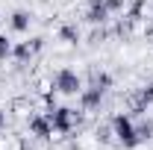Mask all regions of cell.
I'll return each mask as SVG.
<instances>
[{"instance_id": "cell-1", "label": "cell", "mask_w": 153, "mask_h": 150, "mask_svg": "<svg viewBox=\"0 0 153 150\" xmlns=\"http://www.w3.org/2000/svg\"><path fill=\"white\" fill-rule=\"evenodd\" d=\"M112 135H115V141L121 144L124 150H133V147H138L141 141H138V135H135V121H133V115L130 112H118L112 118Z\"/></svg>"}, {"instance_id": "cell-2", "label": "cell", "mask_w": 153, "mask_h": 150, "mask_svg": "<svg viewBox=\"0 0 153 150\" xmlns=\"http://www.w3.org/2000/svg\"><path fill=\"white\" fill-rule=\"evenodd\" d=\"M47 118H50V124H53V132L68 135V132L82 121V112H76V109H71V106H53V109L47 112Z\"/></svg>"}, {"instance_id": "cell-3", "label": "cell", "mask_w": 153, "mask_h": 150, "mask_svg": "<svg viewBox=\"0 0 153 150\" xmlns=\"http://www.w3.org/2000/svg\"><path fill=\"white\" fill-rule=\"evenodd\" d=\"M53 88H56L59 94H79L82 91V76L76 74L74 68H59L56 76H53Z\"/></svg>"}, {"instance_id": "cell-4", "label": "cell", "mask_w": 153, "mask_h": 150, "mask_svg": "<svg viewBox=\"0 0 153 150\" xmlns=\"http://www.w3.org/2000/svg\"><path fill=\"white\" fill-rule=\"evenodd\" d=\"M27 127H30V135H33V138H38V141H47V138L53 135V124H50V118H47V112L30 115Z\"/></svg>"}, {"instance_id": "cell-5", "label": "cell", "mask_w": 153, "mask_h": 150, "mask_svg": "<svg viewBox=\"0 0 153 150\" xmlns=\"http://www.w3.org/2000/svg\"><path fill=\"white\" fill-rule=\"evenodd\" d=\"M109 18H112V12L106 9V0H88L85 21H88L91 27H103V24H109Z\"/></svg>"}, {"instance_id": "cell-6", "label": "cell", "mask_w": 153, "mask_h": 150, "mask_svg": "<svg viewBox=\"0 0 153 150\" xmlns=\"http://www.w3.org/2000/svg\"><path fill=\"white\" fill-rule=\"evenodd\" d=\"M103 88H97V85H82V91H79V106H82V112H94L100 109V103H103Z\"/></svg>"}, {"instance_id": "cell-7", "label": "cell", "mask_w": 153, "mask_h": 150, "mask_svg": "<svg viewBox=\"0 0 153 150\" xmlns=\"http://www.w3.org/2000/svg\"><path fill=\"white\" fill-rule=\"evenodd\" d=\"M150 106H153V79H150V82H144V85L138 88V97H135V106H133V112H130V115H144Z\"/></svg>"}, {"instance_id": "cell-8", "label": "cell", "mask_w": 153, "mask_h": 150, "mask_svg": "<svg viewBox=\"0 0 153 150\" xmlns=\"http://www.w3.org/2000/svg\"><path fill=\"white\" fill-rule=\"evenodd\" d=\"M33 56H36V50L30 47V41H18V44L12 47V59H15L18 65H30Z\"/></svg>"}, {"instance_id": "cell-9", "label": "cell", "mask_w": 153, "mask_h": 150, "mask_svg": "<svg viewBox=\"0 0 153 150\" xmlns=\"http://www.w3.org/2000/svg\"><path fill=\"white\" fill-rule=\"evenodd\" d=\"M30 12H24V9H18V12H12V18H9V27L15 30V33H27L30 30Z\"/></svg>"}, {"instance_id": "cell-10", "label": "cell", "mask_w": 153, "mask_h": 150, "mask_svg": "<svg viewBox=\"0 0 153 150\" xmlns=\"http://www.w3.org/2000/svg\"><path fill=\"white\" fill-rule=\"evenodd\" d=\"M88 85H97V88L109 91V88H112V74H109V71H91V74H88Z\"/></svg>"}, {"instance_id": "cell-11", "label": "cell", "mask_w": 153, "mask_h": 150, "mask_svg": "<svg viewBox=\"0 0 153 150\" xmlns=\"http://www.w3.org/2000/svg\"><path fill=\"white\" fill-rule=\"evenodd\" d=\"M79 30H76L74 24H65V27H59V41H65V44H76L79 41Z\"/></svg>"}, {"instance_id": "cell-12", "label": "cell", "mask_w": 153, "mask_h": 150, "mask_svg": "<svg viewBox=\"0 0 153 150\" xmlns=\"http://www.w3.org/2000/svg\"><path fill=\"white\" fill-rule=\"evenodd\" d=\"M141 15H144V3H141V0H135L133 6L127 9V15H124V18H127V24H138Z\"/></svg>"}, {"instance_id": "cell-13", "label": "cell", "mask_w": 153, "mask_h": 150, "mask_svg": "<svg viewBox=\"0 0 153 150\" xmlns=\"http://www.w3.org/2000/svg\"><path fill=\"white\" fill-rule=\"evenodd\" d=\"M135 135H138V141H147V138H153V121H138L135 124Z\"/></svg>"}, {"instance_id": "cell-14", "label": "cell", "mask_w": 153, "mask_h": 150, "mask_svg": "<svg viewBox=\"0 0 153 150\" xmlns=\"http://www.w3.org/2000/svg\"><path fill=\"white\" fill-rule=\"evenodd\" d=\"M12 47H15V44H12L9 38H6V36H0V62L12 59Z\"/></svg>"}, {"instance_id": "cell-15", "label": "cell", "mask_w": 153, "mask_h": 150, "mask_svg": "<svg viewBox=\"0 0 153 150\" xmlns=\"http://www.w3.org/2000/svg\"><path fill=\"white\" fill-rule=\"evenodd\" d=\"M127 6H130V3H127V0H106V9H109V12H112V15H118V12H124V9H127Z\"/></svg>"}, {"instance_id": "cell-16", "label": "cell", "mask_w": 153, "mask_h": 150, "mask_svg": "<svg viewBox=\"0 0 153 150\" xmlns=\"http://www.w3.org/2000/svg\"><path fill=\"white\" fill-rule=\"evenodd\" d=\"M115 135H112V127H97V141L100 144H109Z\"/></svg>"}, {"instance_id": "cell-17", "label": "cell", "mask_w": 153, "mask_h": 150, "mask_svg": "<svg viewBox=\"0 0 153 150\" xmlns=\"http://www.w3.org/2000/svg\"><path fill=\"white\" fill-rule=\"evenodd\" d=\"M103 38H106V30H94V33L88 36V41H91V44H100Z\"/></svg>"}, {"instance_id": "cell-18", "label": "cell", "mask_w": 153, "mask_h": 150, "mask_svg": "<svg viewBox=\"0 0 153 150\" xmlns=\"http://www.w3.org/2000/svg\"><path fill=\"white\" fill-rule=\"evenodd\" d=\"M30 47H33V50H36V53H38V50H41V47H44V38H30Z\"/></svg>"}, {"instance_id": "cell-19", "label": "cell", "mask_w": 153, "mask_h": 150, "mask_svg": "<svg viewBox=\"0 0 153 150\" xmlns=\"http://www.w3.org/2000/svg\"><path fill=\"white\" fill-rule=\"evenodd\" d=\"M0 130H6V112L0 109Z\"/></svg>"}, {"instance_id": "cell-20", "label": "cell", "mask_w": 153, "mask_h": 150, "mask_svg": "<svg viewBox=\"0 0 153 150\" xmlns=\"http://www.w3.org/2000/svg\"><path fill=\"white\" fill-rule=\"evenodd\" d=\"M150 18H153V6H150Z\"/></svg>"}]
</instances>
